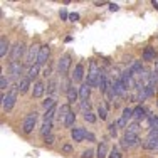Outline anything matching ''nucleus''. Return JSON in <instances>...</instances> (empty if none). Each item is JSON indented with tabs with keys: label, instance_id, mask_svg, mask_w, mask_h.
Here are the masks:
<instances>
[{
	"label": "nucleus",
	"instance_id": "1",
	"mask_svg": "<svg viewBox=\"0 0 158 158\" xmlns=\"http://www.w3.org/2000/svg\"><path fill=\"white\" fill-rule=\"evenodd\" d=\"M17 94H19V86H14V88L7 93V96L2 94V108H3V111H10L14 108L15 99H17Z\"/></svg>",
	"mask_w": 158,
	"mask_h": 158
},
{
	"label": "nucleus",
	"instance_id": "2",
	"mask_svg": "<svg viewBox=\"0 0 158 158\" xmlns=\"http://www.w3.org/2000/svg\"><path fill=\"white\" fill-rule=\"evenodd\" d=\"M143 148H145V150H155V148H158V125L152 126L148 136H146L145 143H143Z\"/></svg>",
	"mask_w": 158,
	"mask_h": 158
},
{
	"label": "nucleus",
	"instance_id": "3",
	"mask_svg": "<svg viewBox=\"0 0 158 158\" xmlns=\"http://www.w3.org/2000/svg\"><path fill=\"white\" fill-rule=\"evenodd\" d=\"M101 69L98 67V62L96 61H91L89 62V71H88V84L91 86V88H94V86H98V76H99Z\"/></svg>",
	"mask_w": 158,
	"mask_h": 158
},
{
	"label": "nucleus",
	"instance_id": "4",
	"mask_svg": "<svg viewBox=\"0 0 158 158\" xmlns=\"http://www.w3.org/2000/svg\"><path fill=\"white\" fill-rule=\"evenodd\" d=\"M35 121H37V113L35 111L29 113L24 118V123H22V131H24L25 135H31L34 131V128H35Z\"/></svg>",
	"mask_w": 158,
	"mask_h": 158
},
{
	"label": "nucleus",
	"instance_id": "5",
	"mask_svg": "<svg viewBox=\"0 0 158 158\" xmlns=\"http://www.w3.org/2000/svg\"><path fill=\"white\" fill-rule=\"evenodd\" d=\"M140 136L138 135H131V133H125V136H123V140H121V146L123 148H135V146H138L140 145Z\"/></svg>",
	"mask_w": 158,
	"mask_h": 158
},
{
	"label": "nucleus",
	"instance_id": "6",
	"mask_svg": "<svg viewBox=\"0 0 158 158\" xmlns=\"http://www.w3.org/2000/svg\"><path fill=\"white\" fill-rule=\"evenodd\" d=\"M69 67H71V56L69 54H64L57 62V71L61 76H66L69 73Z\"/></svg>",
	"mask_w": 158,
	"mask_h": 158
},
{
	"label": "nucleus",
	"instance_id": "7",
	"mask_svg": "<svg viewBox=\"0 0 158 158\" xmlns=\"http://www.w3.org/2000/svg\"><path fill=\"white\" fill-rule=\"evenodd\" d=\"M39 51H40V47L35 46V44H32V46L29 47V52H27V56H25V62H27L29 66H34V62L37 64V59H39Z\"/></svg>",
	"mask_w": 158,
	"mask_h": 158
},
{
	"label": "nucleus",
	"instance_id": "8",
	"mask_svg": "<svg viewBox=\"0 0 158 158\" xmlns=\"http://www.w3.org/2000/svg\"><path fill=\"white\" fill-rule=\"evenodd\" d=\"M121 81H123V84L126 86V89H135V88H138L136 81H135V76L130 73V71H125V73H123Z\"/></svg>",
	"mask_w": 158,
	"mask_h": 158
},
{
	"label": "nucleus",
	"instance_id": "9",
	"mask_svg": "<svg viewBox=\"0 0 158 158\" xmlns=\"http://www.w3.org/2000/svg\"><path fill=\"white\" fill-rule=\"evenodd\" d=\"M22 54H24V44H22V42H15V44H14V47L10 49V59H12L10 62H17L19 57H20Z\"/></svg>",
	"mask_w": 158,
	"mask_h": 158
},
{
	"label": "nucleus",
	"instance_id": "10",
	"mask_svg": "<svg viewBox=\"0 0 158 158\" xmlns=\"http://www.w3.org/2000/svg\"><path fill=\"white\" fill-rule=\"evenodd\" d=\"M86 135H88V131H86L84 128H73V131H71V138H73V141H76V143L84 141Z\"/></svg>",
	"mask_w": 158,
	"mask_h": 158
},
{
	"label": "nucleus",
	"instance_id": "11",
	"mask_svg": "<svg viewBox=\"0 0 158 158\" xmlns=\"http://www.w3.org/2000/svg\"><path fill=\"white\" fill-rule=\"evenodd\" d=\"M49 56H51V47L49 46H40V51H39V59H37V64H46L49 61Z\"/></svg>",
	"mask_w": 158,
	"mask_h": 158
},
{
	"label": "nucleus",
	"instance_id": "12",
	"mask_svg": "<svg viewBox=\"0 0 158 158\" xmlns=\"http://www.w3.org/2000/svg\"><path fill=\"white\" fill-rule=\"evenodd\" d=\"M113 86H114V93H116V96L118 98H125L126 96V86L123 84V81L119 79V81H113Z\"/></svg>",
	"mask_w": 158,
	"mask_h": 158
},
{
	"label": "nucleus",
	"instance_id": "13",
	"mask_svg": "<svg viewBox=\"0 0 158 158\" xmlns=\"http://www.w3.org/2000/svg\"><path fill=\"white\" fill-rule=\"evenodd\" d=\"M9 73H10V77L12 79H19L20 77V73H22V66L19 62H10Z\"/></svg>",
	"mask_w": 158,
	"mask_h": 158
},
{
	"label": "nucleus",
	"instance_id": "14",
	"mask_svg": "<svg viewBox=\"0 0 158 158\" xmlns=\"http://www.w3.org/2000/svg\"><path fill=\"white\" fill-rule=\"evenodd\" d=\"M143 61H146V62H152V61H155V57H156V52H155V49L153 47H145V51H143Z\"/></svg>",
	"mask_w": 158,
	"mask_h": 158
},
{
	"label": "nucleus",
	"instance_id": "15",
	"mask_svg": "<svg viewBox=\"0 0 158 158\" xmlns=\"http://www.w3.org/2000/svg\"><path fill=\"white\" fill-rule=\"evenodd\" d=\"M44 91H46V86H44V82L37 81L35 84H34L32 88V98H40L44 94Z\"/></svg>",
	"mask_w": 158,
	"mask_h": 158
},
{
	"label": "nucleus",
	"instance_id": "16",
	"mask_svg": "<svg viewBox=\"0 0 158 158\" xmlns=\"http://www.w3.org/2000/svg\"><path fill=\"white\" fill-rule=\"evenodd\" d=\"M89 96H91V86L88 84V82H84V84L79 88V98H81L82 101L89 99Z\"/></svg>",
	"mask_w": 158,
	"mask_h": 158
},
{
	"label": "nucleus",
	"instance_id": "17",
	"mask_svg": "<svg viewBox=\"0 0 158 158\" xmlns=\"http://www.w3.org/2000/svg\"><path fill=\"white\" fill-rule=\"evenodd\" d=\"M82 77H84V67H82V64H77V66L74 67L73 81H74V82H81Z\"/></svg>",
	"mask_w": 158,
	"mask_h": 158
},
{
	"label": "nucleus",
	"instance_id": "18",
	"mask_svg": "<svg viewBox=\"0 0 158 158\" xmlns=\"http://www.w3.org/2000/svg\"><path fill=\"white\" fill-rule=\"evenodd\" d=\"M69 113H71V108H69V104H62L61 108H59V114H57V118H59V121L64 125V121H66V118L69 116Z\"/></svg>",
	"mask_w": 158,
	"mask_h": 158
},
{
	"label": "nucleus",
	"instance_id": "19",
	"mask_svg": "<svg viewBox=\"0 0 158 158\" xmlns=\"http://www.w3.org/2000/svg\"><path fill=\"white\" fill-rule=\"evenodd\" d=\"M146 116H148V113H146V110L143 106H138L133 110V118L136 119V121H141V119H145Z\"/></svg>",
	"mask_w": 158,
	"mask_h": 158
},
{
	"label": "nucleus",
	"instance_id": "20",
	"mask_svg": "<svg viewBox=\"0 0 158 158\" xmlns=\"http://www.w3.org/2000/svg\"><path fill=\"white\" fill-rule=\"evenodd\" d=\"M9 40H7V37L5 35H2L0 37V57H5L7 56V52H9Z\"/></svg>",
	"mask_w": 158,
	"mask_h": 158
},
{
	"label": "nucleus",
	"instance_id": "21",
	"mask_svg": "<svg viewBox=\"0 0 158 158\" xmlns=\"http://www.w3.org/2000/svg\"><path fill=\"white\" fill-rule=\"evenodd\" d=\"M17 86H19V93H20V94H24V93L29 89V86H31V79H29L27 76L22 77L20 81H19V84H17Z\"/></svg>",
	"mask_w": 158,
	"mask_h": 158
},
{
	"label": "nucleus",
	"instance_id": "22",
	"mask_svg": "<svg viewBox=\"0 0 158 158\" xmlns=\"http://www.w3.org/2000/svg\"><path fill=\"white\" fill-rule=\"evenodd\" d=\"M66 94H67V104H71V103H74V101L77 99L79 91H77L76 88H74V86H71V88H69V91H67Z\"/></svg>",
	"mask_w": 158,
	"mask_h": 158
},
{
	"label": "nucleus",
	"instance_id": "23",
	"mask_svg": "<svg viewBox=\"0 0 158 158\" xmlns=\"http://www.w3.org/2000/svg\"><path fill=\"white\" fill-rule=\"evenodd\" d=\"M141 69H143V67H141V61H131V64L128 66L126 71H130V73L135 76V74H138Z\"/></svg>",
	"mask_w": 158,
	"mask_h": 158
},
{
	"label": "nucleus",
	"instance_id": "24",
	"mask_svg": "<svg viewBox=\"0 0 158 158\" xmlns=\"http://www.w3.org/2000/svg\"><path fill=\"white\" fill-rule=\"evenodd\" d=\"M98 158H106L108 156V146H106V141H101L99 143V146H98Z\"/></svg>",
	"mask_w": 158,
	"mask_h": 158
},
{
	"label": "nucleus",
	"instance_id": "25",
	"mask_svg": "<svg viewBox=\"0 0 158 158\" xmlns=\"http://www.w3.org/2000/svg\"><path fill=\"white\" fill-rule=\"evenodd\" d=\"M51 130H52V121H46V119H44V125H42V130H40V135L46 138V136L51 135Z\"/></svg>",
	"mask_w": 158,
	"mask_h": 158
},
{
	"label": "nucleus",
	"instance_id": "26",
	"mask_svg": "<svg viewBox=\"0 0 158 158\" xmlns=\"http://www.w3.org/2000/svg\"><path fill=\"white\" fill-rule=\"evenodd\" d=\"M42 108H44L46 111L52 110V108H56V99H54V98H47V99L42 103Z\"/></svg>",
	"mask_w": 158,
	"mask_h": 158
},
{
	"label": "nucleus",
	"instance_id": "27",
	"mask_svg": "<svg viewBox=\"0 0 158 158\" xmlns=\"http://www.w3.org/2000/svg\"><path fill=\"white\" fill-rule=\"evenodd\" d=\"M74 121H76V114L71 111L69 116L66 118V121H64V126H66V128H73V126H74Z\"/></svg>",
	"mask_w": 158,
	"mask_h": 158
},
{
	"label": "nucleus",
	"instance_id": "28",
	"mask_svg": "<svg viewBox=\"0 0 158 158\" xmlns=\"http://www.w3.org/2000/svg\"><path fill=\"white\" fill-rule=\"evenodd\" d=\"M35 76H39V64H34V66H31V69H29V74H27V77L32 79L35 77Z\"/></svg>",
	"mask_w": 158,
	"mask_h": 158
},
{
	"label": "nucleus",
	"instance_id": "29",
	"mask_svg": "<svg viewBox=\"0 0 158 158\" xmlns=\"http://www.w3.org/2000/svg\"><path fill=\"white\" fill-rule=\"evenodd\" d=\"M138 130H140V125H138V121H135V123H131V125H128V128H126V133L138 135Z\"/></svg>",
	"mask_w": 158,
	"mask_h": 158
},
{
	"label": "nucleus",
	"instance_id": "30",
	"mask_svg": "<svg viewBox=\"0 0 158 158\" xmlns=\"http://www.w3.org/2000/svg\"><path fill=\"white\" fill-rule=\"evenodd\" d=\"M98 116H99L101 119H106L108 118V110H106L104 104H99V106H98Z\"/></svg>",
	"mask_w": 158,
	"mask_h": 158
},
{
	"label": "nucleus",
	"instance_id": "31",
	"mask_svg": "<svg viewBox=\"0 0 158 158\" xmlns=\"http://www.w3.org/2000/svg\"><path fill=\"white\" fill-rule=\"evenodd\" d=\"M84 119L88 123H96V116H94V113H91V111H88V113H84Z\"/></svg>",
	"mask_w": 158,
	"mask_h": 158
},
{
	"label": "nucleus",
	"instance_id": "32",
	"mask_svg": "<svg viewBox=\"0 0 158 158\" xmlns=\"http://www.w3.org/2000/svg\"><path fill=\"white\" fill-rule=\"evenodd\" d=\"M54 114H56V108H52V110L46 111V114H44V119H46V121H52Z\"/></svg>",
	"mask_w": 158,
	"mask_h": 158
},
{
	"label": "nucleus",
	"instance_id": "33",
	"mask_svg": "<svg viewBox=\"0 0 158 158\" xmlns=\"http://www.w3.org/2000/svg\"><path fill=\"white\" fill-rule=\"evenodd\" d=\"M108 131H110L111 136H116V135H118V125H116V123H111V125L108 126Z\"/></svg>",
	"mask_w": 158,
	"mask_h": 158
},
{
	"label": "nucleus",
	"instance_id": "34",
	"mask_svg": "<svg viewBox=\"0 0 158 158\" xmlns=\"http://www.w3.org/2000/svg\"><path fill=\"white\" fill-rule=\"evenodd\" d=\"M56 86H57V84H56V81H51V82L47 84L46 91L49 93V94H54V93H56Z\"/></svg>",
	"mask_w": 158,
	"mask_h": 158
},
{
	"label": "nucleus",
	"instance_id": "35",
	"mask_svg": "<svg viewBox=\"0 0 158 158\" xmlns=\"http://www.w3.org/2000/svg\"><path fill=\"white\" fill-rule=\"evenodd\" d=\"M123 118L126 119H130V118H133V110H131V108H125V110H123Z\"/></svg>",
	"mask_w": 158,
	"mask_h": 158
},
{
	"label": "nucleus",
	"instance_id": "36",
	"mask_svg": "<svg viewBox=\"0 0 158 158\" xmlns=\"http://www.w3.org/2000/svg\"><path fill=\"white\" fill-rule=\"evenodd\" d=\"M7 86H9V79L2 74V76H0V89L3 91V89H7Z\"/></svg>",
	"mask_w": 158,
	"mask_h": 158
},
{
	"label": "nucleus",
	"instance_id": "37",
	"mask_svg": "<svg viewBox=\"0 0 158 158\" xmlns=\"http://www.w3.org/2000/svg\"><path fill=\"white\" fill-rule=\"evenodd\" d=\"M108 158H123V155L119 153V150L118 148H113L111 150V153H110V156Z\"/></svg>",
	"mask_w": 158,
	"mask_h": 158
},
{
	"label": "nucleus",
	"instance_id": "38",
	"mask_svg": "<svg viewBox=\"0 0 158 158\" xmlns=\"http://www.w3.org/2000/svg\"><path fill=\"white\" fill-rule=\"evenodd\" d=\"M81 108H82V111H84V113H88V111H89V108H91V103H89V99L81 101Z\"/></svg>",
	"mask_w": 158,
	"mask_h": 158
},
{
	"label": "nucleus",
	"instance_id": "39",
	"mask_svg": "<svg viewBox=\"0 0 158 158\" xmlns=\"http://www.w3.org/2000/svg\"><path fill=\"white\" fill-rule=\"evenodd\" d=\"M126 123H128V121H126V119L121 116V118H119L118 121H116V125H118V128H125V130H126V128H128V125H126Z\"/></svg>",
	"mask_w": 158,
	"mask_h": 158
},
{
	"label": "nucleus",
	"instance_id": "40",
	"mask_svg": "<svg viewBox=\"0 0 158 158\" xmlns=\"http://www.w3.org/2000/svg\"><path fill=\"white\" fill-rule=\"evenodd\" d=\"M93 155H94V152H93V150H84V152H82V155H81V158H93Z\"/></svg>",
	"mask_w": 158,
	"mask_h": 158
},
{
	"label": "nucleus",
	"instance_id": "41",
	"mask_svg": "<svg viewBox=\"0 0 158 158\" xmlns=\"http://www.w3.org/2000/svg\"><path fill=\"white\" fill-rule=\"evenodd\" d=\"M62 152L64 153H71L73 152V145H71V143H66V145L62 146Z\"/></svg>",
	"mask_w": 158,
	"mask_h": 158
},
{
	"label": "nucleus",
	"instance_id": "42",
	"mask_svg": "<svg viewBox=\"0 0 158 158\" xmlns=\"http://www.w3.org/2000/svg\"><path fill=\"white\" fill-rule=\"evenodd\" d=\"M44 143H46V145H52V143H54V136H52V135L46 136V138H44Z\"/></svg>",
	"mask_w": 158,
	"mask_h": 158
},
{
	"label": "nucleus",
	"instance_id": "43",
	"mask_svg": "<svg viewBox=\"0 0 158 158\" xmlns=\"http://www.w3.org/2000/svg\"><path fill=\"white\" fill-rule=\"evenodd\" d=\"M59 15H61L62 20H67V19H69V14L66 12V9H61V14H59Z\"/></svg>",
	"mask_w": 158,
	"mask_h": 158
},
{
	"label": "nucleus",
	"instance_id": "44",
	"mask_svg": "<svg viewBox=\"0 0 158 158\" xmlns=\"http://www.w3.org/2000/svg\"><path fill=\"white\" fill-rule=\"evenodd\" d=\"M69 20L71 22H77L79 20V14H69Z\"/></svg>",
	"mask_w": 158,
	"mask_h": 158
},
{
	"label": "nucleus",
	"instance_id": "45",
	"mask_svg": "<svg viewBox=\"0 0 158 158\" xmlns=\"http://www.w3.org/2000/svg\"><path fill=\"white\" fill-rule=\"evenodd\" d=\"M110 10L111 12H116V10H119V5L118 3H110Z\"/></svg>",
	"mask_w": 158,
	"mask_h": 158
},
{
	"label": "nucleus",
	"instance_id": "46",
	"mask_svg": "<svg viewBox=\"0 0 158 158\" xmlns=\"http://www.w3.org/2000/svg\"><path fill=\"white\" fill-rule=\"evenodd\" d=\"M42 76H44V77H49V76H51V67H49V66L42 71Z\"/></svg>",
	"mask_w": 158,
	"mask_h": 158
},
{
	"label": "nucleus",
	"instance_id": "47",
	"mask_svg": "<svg viewBox=\"0 0 158 158\" xmlns=\"http://www.w3.org/2000/svg\"><path fill=\"white\" fill-rule=\"evenodd\" d=\"M86 140H89V141H94L96 138H94V135H93V133H88V135H86Z\"/></svg>",
	"mask_w": 158,
	"mask_h": 158
},
{
	"label": "nucleus",
	"instance_id": "48",
	"mask_svg": "<svg viewBox=\"0 0 158 158\" xmlns=\"http://www.w3.org/2000/svg\"><path fill=\"white\" fill-rule=\"evenodd\" d=\"M153 73H156V74H158V62H155V71H153Z\"/></svg>",
	"mask_w": 158,
	"mask_h": 158
},
{
	"label": "nucleus",
	"instance_id": "49",
	"mask_svg": "<svg viewBox=\"0 0 158 158\" xmlns=\"http://www.w3.org/2000/svg\"><path fill=\"white\" fill-rule=\"evenodd\" d=\"M153 5H155L156 9H158V2H155V0H153Z\"/></svg>",
	"mask_w": 158,
	"mask_h": 158
},
{
	"label": "nucleus",
	"instance_id": "50",
	"mask_svg": "<svg viewBox=\"0 0 158 158\" xmlns=\"http://www.w3.org/2000/svg\"><path fill=\"white\" fill-rule=\"evenodd\" d=\"M156 106H158V103H156Z\"/></svg>",
	"mask_w": 158,
	"mask_h": 158
}]
</instances>
